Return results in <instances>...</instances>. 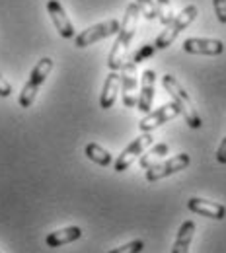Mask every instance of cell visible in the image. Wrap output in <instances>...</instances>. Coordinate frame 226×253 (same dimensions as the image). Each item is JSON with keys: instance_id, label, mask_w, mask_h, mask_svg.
Instances as JSON below:
<instances>
[{"instance_id": "10", "label": "cell", "mask_w": 226, "mask_h": 253, "mask_svg": "<svg viewBox=\"0 0 226 253\" xmlns=\"http://www.w3.org/2000/svg\"><path fill=\"white\" fill-rule=\"evenodd\" d=\"M183 51L189 55H207L217 57L225 53V43L221 39H205V37H189L183 41Z\"/></svg>"}, {"instance_id": "3", "label": "cell", "mask_w": 226, "mask_h": 253, "mask_svg": "<svg viewBox=\"0 0 226 253\" xmlns=\"http://www.w3.org/2000/svg\"><path fill=\"white\" fill-rule=\"evenodd\" d=\"M51 70H53V59H49V57H43L39 63L33 66L32 74H30L26 86L22 88L20 97H18V103H20L22 109H28V107L33 105L35 95L39 92V88L45 84V80H47V76L51 74Z\"/></svg>"}, {"instance_id": "18", "label": "cell", "mask_w": 226, "mask_h": 253, "mask_svg": "<svg viewBox=\"0 0 226 253\" xmlns=\"http://www.w3.org/2000/svg\"><path fill=\"white\" fill-rule=\"evenodd\" d=\"M168 152H170V146H168L166 142H158V144H154V146H148V150L140 156V168L148 169L150 166H154L160 158H164Z\"/></svg>"}, {"instance_id": "21", "label": "cell", "mask_w": 226, "mask_h": 253, "mask_svg": "<svg viewBox=\"0 0 226 253\" xmlns=\"http://www.w3.org/2000/svg\"><path fill=\"white\" fill-rule=\"evenodd\" d=\"M136 6H138V10L142 12V16H144L146 20H154V18H156L154 0H136Z\"/></svg>"}, {"instance_id": "4", "label": "cell", "mask_w": 226, "mask_h": 253, "mask_svg": "<svg viewBox=\"0 0 226 253\" xmlns=\"http://www.w3.org/2000/svg\"><path fill=\"white\" fill-rule=\"evenodd\" d=\"M197 16H199V10H197V6H195V4L185 6L178 16H174V20L166 26V30L156 37L154 47H156V49H168V47L178 39V35H180V33L183 32L187 26H191V24H193Z\"/></svg>"}, {"instance_id": "19", "label": "cell", "mask_w": 226, "mask_h": 253, "mask_svg": "<svg viewBox=\"0 0 226 253\" xmlns=\"http://www.w3.org/2000/svg\"><path fill=\"white\" fill-rule=\"evenodd\" d=\"M154 6H156V16L164 26H168L172 20H174V8H172V2L170 0H154Z\"/></svg>"}, {"instance_id": "5", "label": "cell", "mask_w": 226, "mask_h": 253, "mask_svg": "<svg viewBox=\"0 0 226 253\" xmlns=\"http://www.w3.org/2000/svg\"><path fill=\"white\" fill-rule=\"evenodd\" d=\"M119 20H105V22H101V24H96V26H92V28H86L82 33H78V35H74V47H78V49H86V47H90V45H94L97 41H101V39H107V37H111V35H115V33L119 32Z\"/></svg>"}, {"instance_id": "7", "label": "cell", "mask_w": 226, "mask_h": 253, "mask_svg": "<svg viewBox=\"0 0 226 253\" xmlns=\"http://www.w3.org/2000/svg\"><path fill=\"white\" fill-rule=\"evenodd\" d=\"M152 134L150 132H142L140 136H136L133 142H131L129 146L117 156L115 160V164H113V168H115V171H125V169H129L131 164L135 162V158H138L150 144H152Z\"/></svg>"}, {"instance_id": "8", "label": "cell", "mask_w": 226, "mask_h": 253, "mask_svg": "<svg viewBox=\"0 0 226 253\" xmlns=\"http://www.w3.org/2000/svg\"><path fill=\"white\" fill-rule=\"evenodd\" d=\"M178 115H180V107L174 101L172 103H164L158 109H152L150 113H146L144 119H140L138 128H140V132H150V130H154L158 126L166 125V121L176 119Z\"/></svg>"}, {"instance_id": "11", "label": "cell", "mask_w": 226, "mask_h": 253, "mask_svg": "<svg viewBox=\"0 0 226 253\" xmlns=\"http://www.w3.org/2000/svg\"><path fill=\"white\" fill-rule=\"evenodd\" d=\"M154 84H156V72L152 68H146L140 76V94L136 95V107L140 113H150L152 101H154Z\"/></svg>"}, {"instance_id": "24", "label": "cell", "mask_w": 226, "mask_h": 253, "mask_svg": "<svg viewBox=\"0 0 226 253\" xmlns=\"http://www.w3.org/2000/svg\"><path fill=\"white\" fill-rule=\"evenodd\" d=\"M12 95V84L0 74V97H10Z\"/></svg>"}, {"instance_id": "14", "label": "cell", "mask_w": 226, "mask_h": 253, "mask_svg": "<svg viewBox=\"0 0 226 253\" xmlns=\"http://www.w3.org/2000/svg\"><path fill=\"white\" fill-rule=\"evenodd\" d=\"M119 88H121V74L115 72V70H109L105 82H103V88H101V94H99V107L101 109H111L117 94H119Z\"/></svg>"}, {"instance_id": "16", "label": "cell", "mask_w": 226, "mask_h": 253, "mask_svg": "<svg viewBox=\"0 0 226 253\" xmlns=\"http://www.w3.org/2000/svg\"><path fill=\"white\" fill-rule=\"evenodd\" d=\"M193 236H195V222L185 220L180 226V230H178V236H176L172 253H189V246L193 242Z\"/></svg>"}, {"instance_id": "23", "label": "cell", "mask_w": 226, "mask_h": 253, "mask_svg": "<svg viewBox=\"0 0 226 253\" xmlns=\"http://www.w3.org/2000/svg\"><path fill=\"white\" fill-rule=\"evenodd\" d=\"M213 8H215V14H217L219 22L226 24V0H213Z\"/></svg>"}, {"instance_id": "22", "label": "cell", "mask_w": 226, "mask_h": 253, "mask_svg": "<svg viewBox=\"0 0 226 253\" xmlns=\"http://www.w3.org/2000/svg\"><path fill=\"white\" fill-rule=\"evenodd\" d=\"M142 250H144V242H142V240H133V242L121 246V248L111 250L109 253H140Z\"/></svg>"}, {"instance_id": "17", "label": "cell", "mask_w": 226, "mask_h": 253, "mask_svg": "<svg viewBox=\"0 0 226 253\" xmlns=\"http://www.w3.org/2000/svg\"><path fill=\"white\" fill-rule=\"evenodd\" d=\"M84 154L88 156V160H92L94 164H97V166H103V168H107V166L113 162V156H111V152H109V150H105L103 146L96 144V142H90V144H86V148H84Z\"/></svg>"}, {"instance_id": "6", "label": "cell", "mask_w": 226, "mask_h": 253, "mask_svg": "<svg viewBox=\"0 0 226 253\" xmlns=\"http://www.w3.org/2000/svg\"><path fill=\"white\" fill-rule=\"evenodd\" d=\"M189 162H191V160H189V154L181 152V154H178V156H174V158H168L166 162L150 166V168L146 169L144 177H146V181H150V183L160 181V179L170 177V175H174V173H178V171H183V169L189 166Z\"/></svg>"}, {"instance_id": "25", "label": "cell", "mask_w": 226, "mask_h": 253, "mask_svg": "<svg viewBox=\"0 0 226 253\" xmlns=\"http://www.w3.org/2000/svg\"><path fill=\"white\" fill-rule=\"evenodd\" d=\"M217 160H219L221 164H226V136L223 138L221 146L217 148Z\"/></svg>"}, {"instance_id": "15", "label": "cell", "mask_w": 226, "mask_h": 253, "mask_svg": "<svg viewBox=\"0 0 226 253\" xmlns=\"http://www.w3.org/2000/svg\"><path fill=\"white\" fill-rule=\"evenodd\" d=\"M82 238V230L78 226H68V228H63V230H55L51 234H47L45 238V244L51 248V250H57L61 246H66V244H72L76 240Z\"/></svg>"}, {"instance_id": "20", "label": "cell", "mask_w": 226, "mask_h": 253, "mask_svg": "<svg viewBox=\"0 0 226 253\" xmlns=\"http://www.w3.org/2000/svg\"><path fill=\"white\" fill-rule=\"evenodd\" d=\"M154 51H156V47H154V43H146V45H142V47H138V51L131 57V61L135 64L142 63L144 59H150L152 55H154Z\"/></svg>"}, {"instance_id": "2", "label": "cell", "mask_w": 226, "mask_h": 253, "mask_svg": "<svg viewBox=\"0 0 226 253\" xmlns=\"http://www.w3.org/2000/svg\"><path fill=\"white\" fill-rule=\"evenodd\" d=\"M162 84H164V90L172 95L174 103L180 107V115L185 119V123L191 126V128H201V117L197 113V107H195L193 99L189 97V94L181 88V84L172 76V74H164L162 76Z\"/></svg>"}, {"instance_id": "13", "label": "cell", "mask_w": 226, "mask_h": 253, "mask_svg": "<svg viewBox=\"0 0 226 253\" xmlns=\"http://www.w3.org/2000/svg\"><path fill=\"white\" fill-rule=\"evenodd\" d=\"M187 209L195 214H201V216L213 218V220H223L226 216L225 205L213 203V201H207V199H201V197H191L187 201Z\"/></svg>"}, {"instance_id": "1", "label": "cell", "mask_w": 226, "mask_h": 253, "mask_svg": "<svg viewBox=\"0 0 226 253\" xmlns=\"http://www.w3.org/2000/svg\"><path fill=\"white\" fill-rule=\"evenodd\" d=\"M138 16H140V10L138 6L133 2L127 6L125 10V16L119 24V32L115 37V43L109 51V57H107V68L109 70H115L119 72L123 63L127 61V53H129V47L135 39V33H136V24H138Z\"/></svg>"}, {"instance_id": "12", "label": "cell", "mask_w": 226, "mask_h": 253, "mask_svg": "<svg viewBox=\"0 0 226 253\" xmlns=\"http://www.w3.org/2000/svg\"><path fill=\"white\" fill-rule=\"evenodd\" d=\"M47 12H49L51 22H53L55 30L59 32V35L65 37V39H72L74 37V26L68 20L63 4L59 0H47Z\"/></svg>"}, {"instance_id": "9", "label": "cell", "mask_w": 226, "mask_h": 253, "mask_svg": "<svg viewBox=\"0 0 226 253\" xmlns=\"http://www.w3.org/2000/svg\"><path fill=\"white\" fill-rule=\"evenodd\" d=\"M121 97L125 107L136 105V88H138V78H136V64L133 61H125L121 70Z\"/></svg>"}]
</instances>
